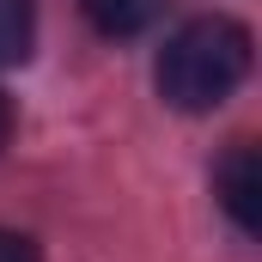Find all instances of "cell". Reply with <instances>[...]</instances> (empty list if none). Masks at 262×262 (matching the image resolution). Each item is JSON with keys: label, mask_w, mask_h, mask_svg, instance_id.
I'll return each mask as SVG.
<instances>
[{"label": "cell", "mask_w": 262, "mask_h": 262, "mask_svg": "<svg viewBox=\"0 0 262 262\" xmlns=\"http://www.w3.org/2000/svg\"><path fill=\"white\" fill-rule=\"evenodd\" d=\"M250 79V31L238 18H195L159 55V92L177 110H220Z\"/></svg>", "instance_id": "cell-1"}, {"label": "cell", "mask_w": 262, "mask_h": 262, "mask_svg": "<svg viewBox=\"0 0 262 262\" xmlns=\"http://www.w3.org/2000/svg\"><path fill=\"white\" fill-rule=\"evenodd\" d=\"M0 262H43V250L25 232H0Z\"/></svg>", "instance_id": "cell-5"}, {"label": "cell", "mask_w": 262, "mask_h": 262, "mask_svg": "<svg viewBox=\"0 0 262 262\" xmlns=\"http://www.w3.org/2000/svg\"><path fill=\"white\" fill-rule=\"evenodd\" d=\"M37 37V0H0V67H18Z\"/></svg>", "instance_id": "cell-4"}, {"label": "cell", "mask_w": 262, "mask_h": 262, "mask_svg": "<svg viewBox=\"0 0 262 262\" xmlns=\"http://www.w3.org/2000/svg\"><path fill=\"white\" fill-rule=\"evenodd\" d=\"M79 6L104 37H140V31H152L165 18L171 0H79Z\"/></svg>", "instance_id": "cell-3"}, {"label": "cell", "mask_w": 262, "mask_h": 262, "mask_svg": "<svg viewBox=\"0 0 262 262\" xmlns=\"http://www.w3.org/2000/svg\"><path fill=\"white\" fill-rule=\"evenodd\" d=\"M213 195L220 207L232 213V226L244 238H256L262 226V159H256V140H232L226 159L213 165Z\"/></svg>", "instance_id": "cell-2"}, {"label": "cell", "mask_w": 262, "mask_h": 262, "mask_svg": "<svg viewBox=\"0 0 262 262\" xmlns=\"http://www.w3.org/2000/svg\"><path fill=\"white\" fill-rule=\"evenodd\" d=\"M12 140V104H6V92H0V146Z\"/></svg>", "instance_id": "cell-6"}]
</instances>
